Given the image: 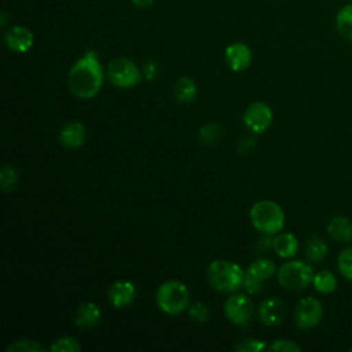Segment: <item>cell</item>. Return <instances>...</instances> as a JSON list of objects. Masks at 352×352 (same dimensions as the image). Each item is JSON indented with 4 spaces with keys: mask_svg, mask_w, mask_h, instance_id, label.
Segmentation results:
<instances>
[{
    "mask_svg": "<svg viewBox=\"0 0 352 352\" xmlns=\"http://www.w3.org/2000/svg\"><path fill=\"white\" fill-rule=\"evenodd\" d=\"M349 351H351V352H352V348H351V349H349Z\"/></svg>",
    "mask_w": 352,
    "mask_h": 352,
    "instance_id": "34",
    "label": "cell"
},
{
    "mask_svg": "<svg viewBox=\"0 0 352 352\" xmlns=\"http://www.w3.org/2000/svg\"><path fill=\"white\" fill-rule=\"evenodd\" d=\"M18 182V172L11 165H3L0 170V186L3 192L12 191Z\"/></svg>",
    "mask_w": 352,
    "mask_h": 352,
    "instance_id": "24",
    "label": "cell"
},
{
    "mask_svg": "<svg viewBox=\"0 0 352 352\" xmlns=\"http://www.w3.org/2000/svg\"><path fill=\"white\" fill-rule=\"evenodd\" d=\"M224 315L234 324H246L253 315V302L245 294H232L224 302Z\"/></svg>",
    "mask_w": 352,
    "mask_h": 352,
    "instance_id": "9",
    "label": "cell"
},
{
    "mask_svg": "<svg viewBox=\"0 0 352 352\" xmlns=\"http://www.w3.org/2000/svg\"><path fill=\"white\" fill-rule=\"evenodd\" d=\"M337 267L342 278L352 282V246L345 248L340 252L337 257Z\"/></svg>",
    "mask_w": 352,
    "mask_h": 352,
    "instance_id": "23",
    "label": "cell"
},
{
    "mask_svg": "<svg viewBox=\"0 0 352 352\" xmlns=\"http://www.w3.org/2000/svg\"><path fill=\"white\" fill-rule=\"evenodd\" d=\"M136 286L129 280H117L109 289V301L114 308H122L132 304L136 298Z\"/></svg>",
    "mask_w": 352,
    "mask_h": 352,
    "instance_id": "14",
    "label": "cell"
},
{
    "mask_svg": "<svg viewBox=\"0 0 352 352\" xmlns=\"http://www.w3.org/2000/svg\"><path fill=\"white\" fill-rule=\"evenodd\" d=\"M314 275V268L309 264L301 260H292L278 270V282L285 289L301 292L312 283Z\"/></svg>",
    "mask_w": 352,
    "mask_h": 352,
    "instance_id": "5",
    "label": "cell"
},
{
    "mask_svg": "<svg viewBox=\"0 0 352 352\" xmlns=\"http://www.w3.org/2000/svg\"><path fill=\"white\" fill-rule=\"evenodd\" d=\"M275 263L271 258H256L245 271L243 287L249 294H256L263 289V282L268 280L275 274Z\"/></svg>",
    "mask_w": 352,
    "mask_h": 352,
    "instance_id": "7",
    "label": "cell"
},
{
    "mask_svg": "<svg viewBox=\"0 0 352 352\" xmlns=\"http://www.w3.org/2000/svg\"><path fill=\"white\" fill-rule=\"evenodd\" d=\"M323 318V305L315 297H305L298 301L294 311V322L301 330L316 327Z\"/></svg>",
    "mask_w": 352,
    "mask_h": 352,
    "instance_id": "8",
    "label": "cell"
},
{
    "mask_svg": "<svg viewBox=\"0 0 352 352\" xmlns=\"http://www.w3.org/2000/svg\"><path fill=\"white\" fill-rule=\"evenodd\" d=\"M155 302L158 308L168 315H179L190 307L188 287L180 280H166L160 285Z\"/></svg>",
    "mask_w": 352,
    "mask_h": 352,
    "instance_id": "4",
    "label": "cell"
},
{
    "mask_svg": "<svg viewBox=\"0 0 352 352\" xmlns=\"http://www.w3.org/2000/svg\"><path fill=\"white\" fill-rule=\"evenodd\" d=\"M224 58L232 72H243L252 63V51L245 43H234L226 48Z\"/></svg>",
    "mask_w": 352,
    "mask_h": 352,
    "instance_id": "13",
    "label": "cell"
},
{
    "mask_svg": "<svg viewBox=\"0 0 352 352\" xmlns=\"http://www.w3.org/2000/svg\"><path fill=\"white\" fill-rule=\"evenodd\" d=\"M34 43V36L30 29L21 25H14L4 33V44L14 52H28Z\"/></svg>",
    "mask_w": 352,
    "mask_h": 352,
    "instance_id": "12",
    "label": "cell"
},
{
    "mask_svg": "<svg viewBox=\"0 0 352 352\" xmlns=\"http://www.w3.org/2000/svg\"><path fill=\"white\" fill-rule=\"evenodd\" d=\"M272 121V110L264 102L249 104L243 113V124L254 133H263L268 129Z\"/></svg>",
    "mask_w": 352,
    "mask_h": 352,
    "instance_id": "10",
    "label": "cell"
},
{
    "mask_svg": "<svg viewBox=\"0 0 352 352\" xmlns=\"http://www.w3.org/2000/svg\"><path fill=\"white\" fill-rule=\"evenodd\" d=\"M326 231L329 236L338 243H348L352 241V221L345 216L331 217Z\"/></svg>",
    "mask_w": 352,
    "mask_h": 352,
    "instance_id": "16",
    "label": "cell"
},
{
    "mask_svg": "<svg viewBox=\"0 0 352 352\" xmlns=\"http://www.w3.org/2000/svg\"><path fill=\"white\" fill-rule=\"evenodd\" d=\"M336 29L342 38L352 41V3L338 10L336 15Z\"/></svg>",
    "mask_w": 352,
    "mask_h": 352,
    "instance_id": "21",
    "label": "cell"
},
{
    "mask_svg": "<svg viewBox=\"0 0 352 352\" xmlns=\"http://www.w3.org/2000/svg\"><path fill=\"white\" fill-rule=\"evenodd\" d=\"M327 243L319 236H311L305 241L304 253L311 263H320L327 256Z\"/></svg>",
    "mask_w": 352,
    "mask_h": 352,
    "instance_id": "20",
    "label": "cell"
},
{
    "mask_svg": "<svg viewBox=\"0 0 352 352\" xmlns=\"http://www.w3.org/2000/svg\"><path fill=\"white\" fill-rule=\"evenodd\" d=\"M104 72L95 51H87L70 67L67 84L72 94L80 99H91L102 88Z\"/></svg>",
    "mask_w": 352,
    "mask_h": 352,
    "instance_id": "1",
    "label": "cell"
},
{
    "mask_svg": "<svg viewBox=\"0 0 352 352\" xmlns=\"http://www.w3.org/2000/svg\"><path fill=\"white\" fill-rule=\"evenodd\" d=\"M0 15H1V16H0V18H1V26L4 28V26H6V23H7V15H6V11H1V12H0Z\"/></svg>",
    "mask_w": 352,
    "mask_h": 352,
    "instance_id": "33",
    "label": "cell"
},
{
    "mask_svg": "<svg viewBox=\"0 0 352 352\" xmlns=\"http://www.w3.org/2000/svg\"><path fill=\"white\" fill-rule=\"evenodd\" d=\"M258 319L265 326H278L280 324L287 314L286 302L278 297H270L258 305L257 309Z\"/></svg>",
    "mask_w": 352,
    "mask_h": 352,
    "instance_id": "11",
    "label": "cell"
},
{
    "mask_svg": "<svg viewBox=\"0 0 352 352\" xmlns=\"http://www.w3.org/2000/svg\"><path fill=\"white\" fill-rule=\"evenodd\" d=\"M208 280L220 293H235L243 287L245 271L234 261L213 260L208 267Z\"/></svg>",
    "mask_w": 352,
    "mask_h": 352,
    "instance_id": "2",
    "label": "cell"
},
{
    "mask_svg": "<svg viewBox=\"0 0 352 352\" xmlns=\"http://www.w3.org/2000/svg\"><path fill=\"white\" fill-rule=\"evenodd\" d=\"M220 138V128L217 124H209L201 128L199 140L204 144H212Z\"/></svg>",
    "mask_w": 352,
    "mask_h": 352,
    "instance_id": "28",
    "label": "cell"
},
{
    "mask_svg": "<svg viewBox=\"0 0 352 352\" xmlns=\"http://www.w3.org/2000/svg\"><path fill=\"white\" fill-rule=\"evenodd\" d=\"M175 98L180 103H190L197 96V84L190 77H180L173 87Z\"/></svg>",
    "mask_w": 352,
    "mask_h": 352,
    "instance_id": "19",
    "label": "cell"
},
{
    "mask_svg": "<svg viewBox=\"0 0 352 352\" xmlns=\"http://www.w3.org/2000/svg\"><path fill=\"white\" fill-rule=\"evenodd\" d=\"M250 220L257 231L265 235H275L285 226V213L276 202L264 199L252 206Z\"/></svg>",
    "mask_w": 352,
    "mask_h": 352,
    "instance_id": "3",
    "label": "cell"
},
{
    "mask_svg": "<svg viewBox=\"0 0 352 352\" xmlns=\"http://www.w3.org/2000/svg\"><path fill=\"white\" fill-rule=\"evenodd\" d=\"M351 1H352V0H351Z\"/></svg>",
    "mask_w": 352,
    "mask_h": 352,
    "instance_id": "35",
    "label": "cell"
},
{
    "mask_svg": "<svg viewBox=\"0 0 352 352\" xmlns=\"http://www.w3.org/2000/svg\"><path fill=\"white\" fill-rule=\"evenodd\" d=\"M272 249L282 258H292L298 252V239L292 232L278 234L272 239Z\"/></svg>",
    "mask_w": 352,
    "mask_h": 352,
    "instance_id": "17",
    "label": "cell"
},
{
    "mask_svg": "<svg viewBox=\"0 0 352 352\" xmlns=\"http://www.w3.org/2000/svg\"><path fill=\"white\" fill-rule=\"evenodd\" d=\"M87 139V129L82 122L70 121L65 124L59 132V142L69 148H77L84 144Z\"/></svg>",
    "mask_w": 352,
    "mask_h": 352,
    "instance_id": "15",
    "label": "cell"
},
{
    "mask_svg": "<svg viewBox=\"0 0 352 352\" xmlns=\"http://www.w3.org/2000/svg\"><path fill=\"white\" fill-rule=\"evenodd\" d=\"M81 345L78 342L77 338L66 336V337H60L56 341L52 342V345L50 346L51 352H78L81 351Z\"/></svg>",
    "mask_w": 352,
    "mask_h": 352,
    "instance_id": "25",
    "label": "cell"
},
{
    "mask_svg": "<svg viewBox=\"0 0 352 352\" xmlns=\"http://www.w3.org/2000/svg\"><path fill=\"white\" fill-rule=\"evenodd\" d=\"M312 285L316 292L322 294H330L337 289V278L329 270H322L314 275Z\"/></svg>",
    "mask_w": 352,
    "mask_h": 352,
    "instance_id": "22",
    "label": "cell"
},
{
    "mask_svg": "<svg viewBox=\"0 0 352 352\" xmlns=\"http://www.w3.org/2000/svg\"><path fill=\"white\" fill-rule=\"evenodd\" d=\"M265 348H267L265 342L257 338H246L235 345V351L238 352H258Z\"/></svg>",
    "mask_w": 352,
    "mask_h": 352,
    "instance_id": "29",
    "label": "cell"
},
{
    "mask_svg": "<svg viewBox=\"0 0 352 352\" xmlns=\"http://www.w3.org/2000/svg\"><path fill=\"white\" fill-rule=\"evenodd\" d=\"M155 74H157V65H155L153 60L147 62L146 66H144V76H146L148 80H151V78L155 77Z\"/></svg>",
    "mask_w": 352,
    "mask_h": 352,
    "instance_id": "31",
    "label": "cell"
},
{
    "mask_svg": "<svg viewBox=\"0 0 352 352\" xmlns=\"http://www.w3.org/2000/svg\"><path fill=\"white\" fill-rule=\"evenodd\" d=\"M154 0H132V3L139 7V8H146V7H150L153 4Z\"/></svg>",
    "mask_w": 352,
    "mask_h": 352,
    "instance_id": "32",
    "label": "cell"
},
{
    "mask_svg": "<svg viewBox=\"0 0 352 352\" xmlns=\"http://www.w3.org/2000/svg\"><path fill=\"white\" fill-rule=\"evenodd\" d=\"M100 320V309L95 302H84L78 307L74 323L81 329L94 327Z\"/></svg>",
    "mask_w": 352,
    "mask_h": 352,
    "instance_id": "18",
    "label": "cell"
},
{
    "mask_svg": "<svg viewBox=\"0 0 352 352\" xmlns=\"http://www.w3.org/2000/svg\"><path fill=\"white\" fill-rule=\"evenodd\" d=\"M43 351H45V348L43 345H40L38 342H36L33 340H28V338L16 340L15 342L10 344L6 348V352H43Z\"/></svg>",
    "mask_w": 352,
    "mask_h": 352,
    "instance_id": "26",
    "label": "cell"
},
{
    "mask_svg": "<svg viewBox=\"0 0 352 352\" xmlns=\"http://www.w3.org/2000/svg\"><path fill=\"white\" fill-rule=\"evenodd\" d=\"M106 73L109 81L113 85L124 89L135 87L142 80V74L138 65L132 59L125 56L111 59L107 65Z\"/></svg>",
    "mask_w": 352,
    "mask_h": 352,
    "instance_id": "6",
    "label": "cell"
},
{
    "mask_svg": "<svg viewBox=\"0 0 352 352\" xmlns=\"http://www.w3.org/2000/svg\"><path fill=\"white\" fill-rule=\"evenodd\" d=\"M209 308L205 302H195L188 307V316L198 323H205L209 319Z\"/></svg>",
    "mask_w": 352,
    "mask_h": 352,
    "instance_id": "27",
    "label": "cell"
},
{
    "mask_svg": "<svg viewBox=\"0 0 352 352\" xmlns=\"http://www.w3.org/2000/svg\"><path fill=\"white\" fill-rule=\"evenodd\" d=\"M267 349L276 351V352H300L301 346L292 340L280 338V340H275Z\"/></svg>",
    "mask_w": 352,
    "mask_h": 352,
    "instance_id": "30",
    "label": "cell"
}]
</instances>
